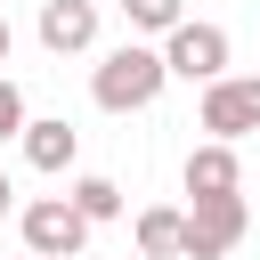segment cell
I'll return each mask as SVG.
<instances>
[{"label": "cell", "instance_id": "6da1fadb", "mask_svg": "<svg viewBox=\"0 0 260 260\" xmlns=\"http://www.w3.org/2000/svg\"><path fill=\"white\" fill-rule=\"evenodd\" d=\"M162 81H171V65H162L154 41H122V49H106V57L89 65L98 114H146V106L162 98Z\"/></svg>", "mask_w": 260, "mask_h": 260}, {"label": "cell", "instance_id": "7a4b0ae2", "mask_svg": "<svg viewBox=\"0 0 260 260\" xmlns=\"http://www.w3.org/2000/svg\"><path fill=\"white\" fill-rule=\"evenodd\" d=\"M228 57H236V41H228V24H211V16H179L171 32H162V65H171V81H219L228 73Z\"/></svg>", "mask_w": 260, "mask_h": 260}, {"label": "cell", "instance_id": "3957f363", "mask_svg": "<svg viewBox=\"0 0 260 260\" xmlns=\"http://www.w3.org/2000/svg\"><path fill=\"white\" fill-rule=\"evenodd\" d=\"M16 228H24L32 260H81V244H89V219L73 211V195H32L16 211Z\"/></svg>", "mask_w": 260, "mask_h": 260}, {"label": "cell", "instance_id": "277c9868", "mask_svg": "<svg viewBox=\"0 0 260 260\" xmlns=\"http://www.w3.org/2000/svg\"><path fill=\"white\" fill-rule=\"evenodd\" d=\"M195 122L211 130V138H252L260 130V73H219V81H203V98H195Z\"/></svg>", "mask_w": 260, "mask_h": 260}, {"label": "cell", "instance_id": "5b68a950", "mask_svg": "<svg viewBox=\"0 0 260 260\" xmlns=\"http://www.w3.org/2000/svg\"><path fill=\"white\" fill-rule=\"evenodd\" d=\"M244 228H252L244 195H203V203H187V252L179 260H228L244 244Z\"/></svg>", "mask_w": 260, "mask_h": 260}, {"label": "cell", "instance_id": "8992f818", "mask_svg": "<svg viewBox=\"0 0 260 260\" xmlns=\"http://www.w3.org/2000/svg\"><path fill=\"white\" fill-rule=\"evenodd\" d=\"M179 187H187V203H203V195H244V162H236V146H228V138H203V146H187V162H179Z\"/></svg>", "mask_w": 260, "mask_h": 260}, {"label": "cell", "instance_id": "52a82bcc", "mask_svg": "<svg viewBox=\"0 0 260 260\" xmlns=\"http://www.w3.org/2000/svg\"><path fill=\"white\" fill-rule=\"evenodd\" d=\"M32 32L49 57H81V49H98V0H41Z\"/></svg>", "mask_w": 260, "mask_h": 260}, {"label": "cell", "instance_id": "ba28073f", "mask_svg": "<svg viewBox=\"0 0 260 260\" xmlns=\"http://www.w3.org/2000/svg\"><path fill=\"white\" fill-rule=\"evenodd\" d=\"M16 146H24V162H32V171H41V179H65V171H73V162H81V130H73V122H65V114H32V122H24V138H16Z\"/></svg>", "mask_w": 260, "mask_h": 260}, {"label": "cell", "instance_id": "9c48e42d", "mask_svg": "<svg viewBox=\"0 0 260 260\" xmlns=\"http://www.w3.org/2000/svg\"><path fill=\"white\" fill-rule=\"evenodd\" d=\"M187 252V211L179 203H146L138 211V260H179Z\"/></svg>", "mask_w": 260, "mask_h": 260}, {"label": "cell", "instance_id": "30bf717a", "mask_svg": "<svg viewBox=\"0 0 260 260\" xmlns=\"http://www.w3.org/2000/svg\"><path fill=\"white\" fill-rule=\"evenodd\" d=\"M65 195H73V211H81L89 228H106V219H122V187H114L106 171H81V179H73Z\"/></svg>", "mask_w": 260, "mask_h": 260}, {"label": "cell", "instance_id": "8fae6325", "mask_svg": "<svg viewBox=\"0 0 260 260\" xmlns=\"http://www.w3.org/2000/svg\"><path fill=\"white\" fill-rule=\"evenodd\" d=\"M179 16H187V0H122V24H130V41H162Z\"/></svg>", "mask_w": 260, "mask_h": 260}, {"label": "cell", "instance_id": "7c38bea8", "mask_svg": "<svg viewBox=\"0 0 260 260\" xmlns=\"http://www.w3.org/2000/svg\"><path fill=\"white\" fill-rule=\"evenodd\" d=\"M24 122H32V114H24V89L0 73V146H8V138H24Z\"/></svg>", "mask_w": 260, "mask_h": 260}, {"label": "cell", "instance_id": "4fadbf2b", "mask_svg": "<svg viewBox=\"0 0 260 260\" xmlns=\"http://www.w3.org/2000/svg\"><path fill=\"white\" fill-rule=\"evenodd\" d=\"M8 49H16V24H8V8H0V65H8Z\"/></svg>", "mask_w": 260, "mask_h": 260}, {"label": "cell", "instance_id": "5bb4252c", "mask_svg": "<svg viewBox=\"0 0 260 260\" xmlns=\"http://www.w3.org/2000/svg\"><path fill=\"white\" fill-rule=\"evenodd\" d=\"M8 211H16V187H8V171H0V219H8Z\"/></svg>", "mask_w": 260, "mask_h": 260}]
</instances>
